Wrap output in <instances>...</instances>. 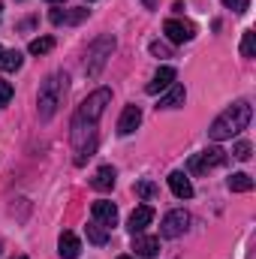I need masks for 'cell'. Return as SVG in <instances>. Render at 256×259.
I'll list each match as a JSON object with an SVG mask.
<instances>
[{"label":"cell","mask_w":256,"mask_h":259,"mask_svg":"<svg viewBox=\"0 0 256 259\" xmlns=\"http://www.w3.org/2000/svg\"><path fill=\"white\" fill-rule=\"evenodd\" d=\"M112 103V91L109 88H100L94 91L72 115V127H69V139H72V148H75V163L84 166L88 157H94L97 151V121L103 118L106 106Z\"/></svg>","instance_id":"obj_1"},{"label":"cell","mask_w":256,"mask_h":259,"mask_svg":"<svg viewBox=\"0 0 256 259\" xmlns=\"http://www.w3.org/2000/svg\"><path fill=\"white\" fill-rule=\"evenodd\" d=\"M250 118H253L250 103H247V100H238V103H232L223 115H217V118H214V124L208 127V136H211L214 142H226V139L238 136L241 130H247Z\"/></svg>","instance_id":"obj_2"},{"label":"cell","mask_w":256,"mask_h":259,"mask_svg":"<svg viewBox=\"0 0 256 259\" xmlns=\"http://www.w3.org/2000/svg\"><path fill=\"white\" fill-rule=\"evenodd\" d=\"M66 72H52L42 84H39V97H36V106H39V118L49 121L55 118L58 106L64 103V94H66Z\"/></svg>","instance_id":"obj_3"},{"label":"cell","mask_w":256,"mask_h":259,"mask_svg":"<svg viewBox=\"0 0 256 259\" xmlns=\"http://www.w3.org/2000/svg\"><path fill=\"white\" fill-rule=\"evenodd\" d=\"M112 52H115V36H100V39H94L91 42V49H88V64H84V69H88V75H100V69L106 66V61L112 58Z\"/></svg>","instance_id":"obj_4"},{"label":"cell","mask_w":256,"mask_h":259,"mask_svg":"<svg viewBox=\"0 0 256 259\" xmlns=\"http://www.w3.org/2000/svg\"><path fill=\"white\" fill-rule=\"evenodd\" d=\"M223 163H226V151L208 148V151H202V154H193L190 163H187V169H190L193 175H202V172H211V169H217V166H223Z\"/></svg>","instance_id":"obj_5"},{"label":"cell","mask_w":256,"mask_h":259,"mask_svg":"<svg viewBox=\"0 0 256 259\" xmlns=\"http://www.w3.org/2000/svg\"><path fill=\"white\" fill-rule=\"evenodd\" d=\"M187 226H190V214L181 211V208H175V211H169V214L163 217V223H160V235H163V238H178V235L187 232Z\"/></svg>","instance_id":"obj_6"},{"label":"cell","mask_w":256,"mask_h":259,"mask_svg":"<svg viewBox=\"0 0 256 259\" xmlns=\"http://www.w3.org/2000/svg\"><path fill=\"white\" fill-rule=\"evenodd\" d=\"M163 33L169 36V42L181 46V42H190L193 36H196V27H193L190 21H181V18H169V21L163 24Z\"/></svg>","instance_id":"obj_7"},{"label":"cell","mask_w":256,"mask_h":259,"mask_svg":"<svg viewBox=\"0 0 256 259\" xmlns=\"http://www.w3.org/2000/svg\"><path fill=\"white\" fill-rule=\"evenodd\" d=\"M91 214H94V220H97V223H103L106 229L118 223V205H115V202H106V199H100V202H94Z\"/></svg>","instance_id":"obj_8"},{"label":"cell","mask_w":256,"mask_h":259,"mask_svg":"<svg viewBox=\"0 0 256 259\" xmlns=\"http://www.w3.org/2000/svg\"><path fill=\"white\" fill-rule=\"evenodd\" d=\"M154 220V208L151 205H139L133 214H130V220H127V229L133 232V235H142L145 232V226Z\"/></svg>","instance_id":"obj_9"},{"label":"cell","mask_w":256,"mask_h":259,"mask_svg":"<svg viewBox=\"0 0 256 259\" xmlns=\"http://www.w3.org/2000/svg\"><path fill=\"white\" fill-rule=\"evenodd\" d=\"M175 84V69L172 66H160L157 72H154V78L148 81V94H160V91H166V88H172Z\"/></svg>","instance_id":"obj_10"},{"label":"cell","mask_w":256,"mask_h":259,"mask_svg":"<svg viewBox=\"0 0 256 259\" xmlns=\"http://www.w3.org/2000/svg\"><path fill=\"white\" fill-rule=\"evenodd\" d=\"M58 253L64 259H78L81 253V241L75 232H61V241H58Z\"/></svg>","instance_id":"obj_11"},{"label":"cell","mask_w":256,"mask_h":259,"mask_svg":"<svg viewBox=\"0 0 256 259\" xmlns=\"http://www.w3.org/2000/svg\"><path fill=\"white\" fill-rule=\"evenodd\" d=\"M142 124V109L139 106H127L124 112H121V121H118V133L121 136H130L133 130Z\"/></svg>","instance_id":"obj_12"},{"label":"cell","mask_w":256,"mask_h":259,"mask_svg":"<svg viewBox=\"0 0 256 259\" xmlns=\"http://www.w3.org/2000/svg\"><path fill=\"white\" fill-rule=\"evenodd\" d=\"M133 250H136L139 256H145V259L157 256V250H160V238H154V235H136Z\"/></svg>","instance_id":"obj_13"},{"label":"cell","mask_w":256,"mask_h":259,"mask_svg":"<svg viewBox=\"0 0 256 259\" xmlns=\"http://www.w3.org/2000/svg\"><path fill=\"white\" fill-rule=\"evenodd\" d=\"M169 187H172V193L178 199H193V184L184 172H172L169 175Z\"/></svg>","instance_id":"obj_14"},{"label":"cell","mask_w":256,"mask_h":259,"mask_svg":"<svg viewBox=\"0 0 256 259\" xmlns=\"http://www.w3.org/2000/svg\"><path fill=\"white\" fill-rule=\"evenodd\" d=\"M52 24H78V21H84L88 18V9H52Z\"/></svg>","instance_id":"obj_15"},{"label":"cell","mask_w":256,"mask_h":259,"mask_svg":"<svg viewBox=\"0 0 256 259\" xmlns=\"http://www.w3.org/2000/svg\"><path fill=\"white\" fill-rule=\"evenodd\" d=\"M187 100V91L181 88V84H172V88H166V94L160 97V106L157 109H175V106H181Z\"/></svg>","instance_id":"obj_16"},{"label":"cell","mask_w":256,"mask_h":259,"mask_svg":"<svg viewBox=\"0 0 256 259\" xmlns=\"http://www.w3.org/2000/svg\"><path fill=\"white\" fill-rule=\"evenodd\" d=\"M91 187H94V190H112V187H115V169H112V166L97 169V175L91 178Z\"/></svg>","instance_id":"obj_17"},{"label":"cell","mask_w":256,"mask_h":259,"mask_svg":"<svg viewBox=\"0 0 256 259\" xmlns=\"http://www.w3.org/2000/svg\"><path fill=\"white\" fill-rule=\"evenodd\" d=\"M229 190H232V193H250V190H253V178H250L247 172H235V175L229 178Z\"/></svg>","instance_id":"obj_18"},{"label":"cell","mask_w":256,"mask_h":259,"mask_svg":"<svg viewBox=\"0 0 256 259\" xmlns=\"http://www.w3.org/2000/svg\"><path fill=\"white\" fill-rule=\"evenodd\" d=\"M88 241H91V244H97V247H103V244L109 241V229H106L103 223H97V220H94V223H88Z\"/></svg>","instance_id":"obj_19"},{"label":"cell","mask_w":256,"mask_h":259,"mask_svg":"<svg viewBox=\"0 0 256 259\" xmlns=\"http://www.w3.org/2000/svg\"><path fill=\"white\" fill-rule=\"evenodd\" d=\"M18 66H21V52L12 49V52H3V55H0V69H3V72H15Z\"/></svg>","instance_id":"obj_20"},{"label":"cell","mask_w":256,"mask_h":259,"mask_svg":"<svg viewBox=\"0 0 256 259\" xmlns=\"http://www.w3.org/2000/svg\"><path fill=\"white\" fill-rule=\"evenodd\" d=\"M55 49V36H39L30 42V55H49Z\"/></svg>","instance_id":"obj_21"},{"label":"cell","mask_w":256,"mask_h":259,"mask_svg":"<svg viewBox=\"0 0 256 259\" xmlns=\"http://www.w3.org/2000/svg\"><path fill=\"white\" fill-rule=\"evenodd\" d=\"M241 55H244V58H253L256 55V33L253 30L244 33V39H241Z\"/></svg>","instance_id":"obj_22"},{"label":"cell","mask_w":256,"mask_h":259,"mask_svg":"<svg viewBox=\"0 0 256 259\" xmlns=\"http://www.w3.org/2000/svg\"><path fill=\"white\" fill-rule=\"evenodd\" d=\"M136 193L142 196V199H154L157 196V184L154 181H139L136 184Z\"/></svg>","instance_id":"obj_23"},{"label":"cell","mask_w":256,"mask_h":259,"mask_svg":"<svg viewBox=\"0 0 256 259\" xmlns=\"http://www.w3.org/2000/svg\"><path fill=\"white\" fill-rule=\"evenodd\" d=\"M250 151H253L250 142H238V145L232 148V157H235V160H250Z\"/></svg>","instance_id":"obj_24"},{"label":"cell","mask_w":256,"mask_h":259,"mask_svg":"<svg viewBox=\"0 0 256 259\" xmlns=\"http://www.w3.org/2000/svg\"><path fill=\"white\" fill-rule=\"evenodd\" d=\"M12 84L6 81V78H0V106H9V100H12Z\"/></svg>","instance_id":"obj_25"},{"label":"cell","mask_w":256,"mask_h":259,"mask_svg":"<svg viewBox=\"0 0 256 259\" xmlns=\"http://www.w3.org/2000/svg\"><path fill=\"white\" fill-rule=\"evenodd\" d=\"M223 6H226V9H232V12H247L250 0H223Z\"/></svg>","instance_id":"obj_26"},{"label":"cell","mask_w":256,"mask_h":259,"mask_svg":"<svg viewBox=\"0 0 256 259\" xmlns=\"http://www.w3.org/2000/svg\"><path fill=\"white\" fill-rule=\"evenodd\" d=\"M151 55H157V58H169V46H163V42H151Z\"/></svg>","instance_id":"obj_27"},{"label":"cell","mask_w":256,"mask_h":259,"mask_svg":"<svg viewBox=\"0 0 256 259\" xmlns=\"http://www.w3.org/2000/svg\"><path fill=\"white\" fill-rule=\"evenodd\" d=\"M142 3H145L148 9H154V6H157V0H142Z\"/></svg>","instance_id":"obj_28"},{"label":"cell","mask_w":256,"mask_h":259,"mask_svg":"<svg viewBox=\"0 0 256 259\" xmlns=\"http://www.w3.org/2000/svg\"><path fill=\"white\" fill-rule=\"evenodd\" d=\"M12 259H27V256H24V253H18V256H12Z\"/></svg>","instance_id":"obj_29"},{"label":"cell","mask_w":256,"mask_h":259,"mask_svg":"<svg viewBox=\"0 0 256 259\" xmlns=\"http://www.w3.org/2000/svg\"><path fill=\"white\" fill-rule=\"evenodd\" d=\"M49 3H64V0H49Z\"/></svg>","instance_id":"obj_30"},{"label":"cell","mask_w":256,"mask_h":259,"mask_svg":"<svg viewBox=\"0 0 256 259\" xmlns=\"http://www.w3.org/2000/svg\"><path fill=\"white\" fill-rule=\"evenodd\" d=\"M118 259H133V256H118Z\"/></svg>","instance_id":"obj_31"},{"label":"cell","mask_w":256,"mask_h":259,"mask_svg":"<svg viewBox=\"0 0 256 259\" xmlns=\"http://www.w3.org/2000/svg\"><path fill=\"white\" fill-rule=\"evenodd\" d=\"M0 55H3V49H0Z\"/></svg>","instance_id":"obj_32"}]
</instances>
